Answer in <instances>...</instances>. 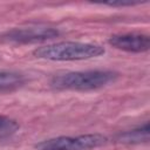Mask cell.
<instances>
[{
	"mask_svg": "<svg viewBox=\"0 0 150 150\" xmlns=\"http://www.w3.org/2000/svg\"><path fill=\"white\" fill-rule=\"evenodd\" d=\"M104 52V48L96 43L62 41L38 47L33 50V55L50 61H77L101 56Z\"/></svg>",
	"mask_w": 150,
	"mask_h": 150,
	"instance_id": "cell-1",
	"label": "cell"
},
{
	"mask_svg": "<svg viewBox=\"0 0 150 150\" xmlns=\"http://www.w3.org/2000/svg\"><path fill=\"white\" fill-rule=\"evenodd\" d=\"M118 77V74L112 70H86V71H68L55 75L50 84L59 90H94L108 86Z\"/></svg>",
	"mask_w": 150,
	"mask_h": 150,
	"instance_id": "cell-2",
	"label": "cell"
},
{
	"mask_svg": "<svg viewBox=\"0 0 150 150\" xmlns=\"http://www.w3.org/2000/svg\"><path fill=\"white\" fill-rule=\"evenodd\" d=\"M107 143L105 136L101 134H87L76 137L59 136L45 139L36 144L38 150H93Z\"/></svg>",
	"mask_w": 150,
	"mask_h": 150,
	"instance_id": "cell-3",
	"label": "cell"
},
{
	"mask_svg": "<svg viewBox=\"0 0 150 150\" xmlns=\"http://www.w3.org/2000/svg\"><path fill=\"white\" fill-rule=\"evenodd\" d=\"M59 30L53 27L47 26H30V27H20L7 30L2 35V41L11 43H32L45 41L48 39L56 38Z\"/></svg>",
	"mask_w": 150,
	"mask_h": 150,
	"instance_id": "cell-4",
	"label": "cell"
},
{
	"mask_svg": "<svg viewBox=\"0 0 150 150\" xmlns=\"http://www.w3.org/2000/svg\"><path fill=\"white\" fill-rule=\"evenodd\" d=\"M109 45L112 47L130 52V53H143L149 50L150 47V38L146 34L142 33H124V34H115L109 38Z\"/></svg>",
	"mask_w": 150,
	"mask_h": 150,
	"instance_id": "cell-5",
	"label": "cell"
},
{
	"mask_svg": "<svg viewBox=\"0 0 150 150\" xmlns=\"http://www.w3.org/2000/svg\"><path fill=\"white\" fill-rule=\"evenodd\" d=\"M149 131H150V127H149V123L146 122L142 127H138L130 131L120 134L117 136V141L120 143H127V144H136V143L148 142L149 141Z\"/></svg>",
	"mask_w": 150,
	"mask_h": 150,
	"instance_id": "cell-6",
	"label": "cell"
},
{
	"mask_svg": "<svg viewBox=\"0 0 150 150\" xmlns=\"http://www.w3.org/2000/svg\"><path fill=\"white\" fill-rule=\"evenodd\" d=\"M25 77L15 71L0 70V90H11L22 86Z\"/></svg>",
	"mask_w": 150,
	"mask_h": 150,
	"instance_id": "cell-7",
	"label": "cell"
},
{
	"mask_svg": "<svg viewBox=\"0 0 150 150\" xmlns=\"http://www.w3.org/2000/svg\"><path fill=\"white\" fill-rule=\"evenodd\" d=\"M19 130V124L16 121L0 115V138H6L14 135Z\"/></svg>",
	"mask_w": 150,
	"mask_h": 150,
	"instance_id": "cell-8",
	"label": "cell"
},
{
	"mask_svg": "<svg viewBox=\"0 0 150 150\" xmlns=\"http://www.w3.org/2000/svg\"><path fill=\"white\" fill-rule=\"evenodd\" d=\"M142 4L139 1H116V2H105L104 5L111 6V7H123V6H134V5H138Z\"/></svg>",
	"mask_w": 150,
	"mask_h": 150,
	"instance_id": "cell-9",
	"label": "cell"
}]
</instances>
